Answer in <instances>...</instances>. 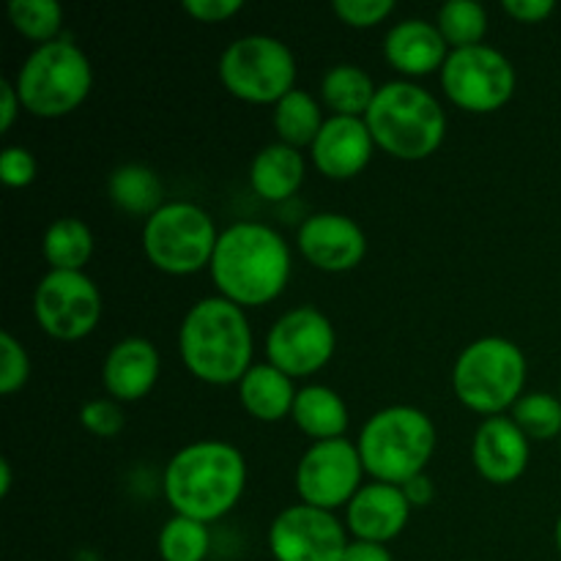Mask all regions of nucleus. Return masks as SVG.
<instances>
[{"instance_id": "obj_6", "label": "nucleus", "mask_w": 561, "mask_h": 561, "mask_svg": "<svg viewBox=\"0 0 561 561\" xmlns=\"http://www.w3.org/2000/svg\"><path fill=\"white\" fill-rule=\"evenodd\" d=\"M529 362L518 343L507 337H480L466 345L453 367V392L474 414L504 416L526 394Z\"/></svg>"}, {"instance_id": "obj_42", "label": "nucleus", "mask_w": 561, "mask_h": 561, "mask_svg": "<svg viewBox=\"0 0 561 561\" xmlns=\"http://www.w3.org/2000/svg\"><path fill=\"white\" fill-rule=\"evenodd\" d=\"M553 540H557V551L561 553V515H559L557 526H553Z\"/></svg>"}, {"instance_id": "obj_33", "label": "nucleus", "mask_w": 561, "mask_h": 561, "mask_svg": "<svg viewBox=\"0 0 561 561\" xmlns=\"http://www.w3.org/2000/svg\"><path fill=\"white\" fill-rule=\"evenodd\" d=\"M80 425L96 438H115L126 425L124 409L113 398H96L82 403Z\"/></svg>"}, {"instance_id": "obj_17", "label": "nucleus", "mask_w": 561, "mask_h": 561, "mask_svg": "<svg viewBox=\"0 0 561 561\" xmlns=\"http://www.w3.org/2000/svg\"><path fill=\"white\" fill-rule=\"evenodd\" d=\"M531 442L510 416L482 420L471 438V463L491 485H513L529 469Z\"/></svg>"}, {"instance_id": "obj_36", "label": "nucleus", "mask_w": 561, "mask_h": 561, "mask_svg": "<svg viewBox=\"0 0 561 561\" xmlns=\"http://www.w3.org/2000/svg\"><path fill=\"white\" fill-rule=\"evenodd\" d=\"M241 9H244L241 0H184L186 14L203 25H219V22L233 20Z\"/></svg>"}, {"instance_id": "obj_23", "label": "nucleus", "mask_w": 561, "mask_h": 561, "mask_svg": "<svg viewBox=\"0 0 561 561\" xmlns=\"http://www.w3.org/2000/svg\"><path fill=\"white\" fill-rule=\"evenodd\" d=\"M294 425L316 442H332V438H345L348 431V403L337 389L327 383H307L296 394L294 411H290Z\"/></svg>"}, {"instance_id": "obj_11", "label": "nucleus", "mask_w": 561, "mask_h": 561, "mask_svg": "<svg viewBox=\"0 0 561 561\" xmlns=\"http://www.w3.org/2000/svg\"><path fill=\"white\" fill-rule=\"evenodd\" d=\"M33 318L47 337L77 343L102 321V294L85 272H47L33 290Z\"/></svg>"}, {"instance_id": "obj_20", "label": "nucleus", "mask_w": 561, "mask_h": 561, "mask_svg": "<svg viewBox=\"0 0 561 561\" xmlns=\"http://www.w3.org/2000/svg\"><path fill=\"white\" fill-rule=\"evenodd\" d=\"M449 53L453 49L444 42L436 22L422 20V16L394 22L383 36V60L405 80L442 71Z\"/></svg>"}, {"instance_id": "obj_12", "label": "nucleus", "mask_w": 561, "mask_h": 561, "mask_svg": "<svg viewBox=\"0 0 561 561\" xmlns=\"http://www.w3.org/2000/svg\"><path fill=\"white\" fill-rule=\"evenodd\" d=\"M365 474L356 442L332 438V442L310 444L301 453L294 482L301 504L334 513L348 507L351 499L365 485Z\"/></svg>"}, {"instance_id": "obj_9", "label": "nucleus", "mask_w": 561, "mask_h": 561, "mask_svg": "<svg viewBox=\"0 0 561 561\" xmlns=\"http://www.w3.org/2000/svg\"><path fill=\"white\" fill-rule=\"evenodd\" d=\"M296 55L268 33L233 38L219 55V82L230 96L247 104H277L296 88Z\"/></svg>"}, {"instance_id": "obj_43", "label": "nucleus", "mask_w": 561, "mask_h": 561, "mask_svg": "<svg viewBox=\"0 0 561 561\" xmlns=\"http://www.w3.org/2000/svg\"><path fill=\"white\" fill-rule=\"evenodd\" d=\"M559 449H561V438H559Z\"/></svg>"}, {"instance_id": "obj_4", "label": "nucleus", "mask_w": 561, "mask_h": 561, "mask_svg": "<svg viewBox=\"0 0 561 561\" xmlns=\"http://www.w3.org/2000/svg\"><path fill=\"white\" fill-rule=\"evenodd\" d=\"M365 124L378 151L400 162L431 159L447 137V113L442 102L411 80L378 85Z\"/></svg>"}, {"instance_id": "obj_2", "label": "nucleus", "mask_w": 561, "mask_h": 561, "mask_svg": "<svg viewBox=\"0 0 561 561\" xmlns=\"http://www.w3.org/2000/svg\"><path fill=\"white\" fill-rule=\"evenodd\" d=\"M294 255L283 233L263 222H233L219 233L214 250L211 283L217 296L241 310L272 305L288 288Z\"/></svg>"}, {"instance_id": "obj_8", "label": "nucleus", "mask_w": 561, "mask_h": 561, "mask_svg": "<svg viewBox=\"0 0 561 561\" xmlns=\"http://www.w3.org/2000/svg\"><path fill=\"white\" fill-rule=\"evenodd\" d=\"M222 230L211 214L190 201H170L142 222V255L157 272L190 277L211 266Z\"/></svg>"}, {"instance_id": "obj_44", "label": "nucleus", "mask_w": 561, "mask_h": 561, "mask_svg": "<svg viewBox=\"0 0 561 561\" xmlns=\"http://www.w3.org/2000/svg\"><path fill=\"white\" fill-rule=\"evenodd\" d=\"M559 398H561V392H559Z\"/></svg>"}, {"instance_id": "obj_21", "label": "nucleus", "mask_w": 561, "mask_h": 561, "mask_svg": "<svg viewBox=\"0 0 561 561\" xmlns=\"http://www.w3.org/2000/svg\"><path fill=\"white\" fill-rule=\"evenodd\" d=\"M296 394H299V389H296L294 378H288L283 370L268 365V362L252 365L247 376L239 381L241 409L252 420L266 422V425H274V422H283L285 416H290Z\"/></svg>"}, {"instance_id": "obj_5", "label": "nucleus", "mask_w": 561, "mask_h": 561, "mask_svg": "<svg viewBox=\"0 0 561 561\" xmlns=\"http://www.w3.org/2000/svg\"><path fill=\"white\" fill-rule=\"evenodd\" d=\"M436 447V422L416 405H387L376 411L356 436L367 477L389 485H405L425 474Z\"/></svg>"}, {"instance_id": "obj_37", "label": "nucleus", "mask_w": 561, "mask_h": 561, "mask_svg": "<svg viewBox=\"0 0 561 561\" xmlns=\"http://www.w3.org/2000/svg\"><path fill=\"white\" fill-rule=\"evenodd\" d=\"M502 9L504 14L513 16L515 22L537 25V22H546L548 16L557 11V3H553V0H504Z\"/></svg>"}, {"instance_id": "obj_25", "label": "nucleus", "mask_w": 561, "mask_h": 561, "mask_svg": "<svg viewBox=\"0 0 561 561\" xmlns=\"http://www.w3.org/2000/svg\"><path fill=\"white\" fill-rule=\"evenodd\" d=\"M110 201L129 217L148 219L164 206V186L148 164L129 162L110 173Z\"/></svg>"}, {"instance_id": "obj_15", "label": "nucleus", "mask_w": 561, "mask_h": 561, "mask_svg": "<svg viewBox=\"0 0 561 561\" xmlns=\"http://www.w3.org/2000/svg\"><path fill=\"white\" fill-rule=\"evenodd\" d=\"M296 247L318 272L345 274L365 261L367 236L348 214L318 211L299 225Z\"/></svg>"}, {"instance_id": "obj_1", "label": "nucleus", "mask_w": 561, "mask_h": 561, "mask_svg": "<svg viewBox=\"0 0 561 561\" xmlns=\"http://www.w3.org/2000/svg\"><path fill=\"white\" fill-rule=\"evenodd\" d=\"M247 458L236 444L201 438L181 447L162 471V493L173 515L217 524L233 513L247 491Z\"/></svg>"}, {"instance_id": "obj_7", "label": "nucleus", "mask_w": 561, "mask_h": 561, "mask_svg": "<svg viewBox=\"0 0 561 561\" xmlns=\"http://www.w3.org/2000/svg\"><path fill=\"white\" fill-rule=\"evenodd\" d=\"M25 113L55 121L75 113L93 88L91 58L69 38L38 44L14 77Z\"/></svg>"}, {"instance_id": "obj_40", "label": "nucleus", "mask_w": 561, "mask_h": 561, "mask_svg": "<svg viewBox=\"0 0 561 561\" xmlns=\"http://www.w3.org/2000/svg\"><path fill=\"white\" fill-rule=\"evenodd\" d=\"M343 561H394L389 546H378V542L365 540H351L345 548Z\"/></svg>"}, {"instance_id": "obj_35", "label": "nucleus", "mask_w": 561, "mask_h": 561, "mask_svg": "<svg viewBox=\"0 0 561 561\" xmlns=\"http://www.w3.org/2000/svg\"><path fill=\"white\" fill-rule=\"evenodd\" d=\"M38 159L25 146H5L0 153V181L9 190H25L36 181Z\"/></svg>"}, {"instance_id": "obj_3", "label": "nucleus", "mask_w": 561, "mask_h": 561, "mask_svg": "<svg viewBox=\"0 0 561 561\" xmlns=\"http://www.w3.org/2000/svg\"><path fill=\"white\" fill-rule=\"evenodd\" d=\"M186 373L208 387H239L255 362V334L247 310L222 296H206L186 310L179 329Z\"/></svg>"}, {"instance_id": "obj_10", "label": "nucleus", "mask_w": 561, "mask_h": 561, "mask_svg": "<svg viewBox=\"0 0 561 561\" xmlns=\"http://www.w3.org/2000/svg\"><path fill=\"white\" fill-rule=\"evenodd\" d=\"M438 77L449 102L471 115L502 110L515 96L518 85L513 60L491 44L453 49Z\"/></svg>"}, {"instance_id": "obj_18", "label": "nucleus", "mask_w": 561, "mask_h": 561, "mask_svg": "<svg viewBox=\"0 0 561 561\" xmlns=\"http://www.w3.org/2000/svg\"><path fill=\"white\" fill-rule=\"evenodd\" d=\"M376 151L378 148L365 118L329 115L316 142L310 146V159L312 168L327 179L351 181L373 162Z\"/></svg>"}, {"instance_id": "obj_31", "label": "nucleus", "mask_w": 561, "mask_h": 561, "mask_svg": "<svg viewBox=\"0 0 561 561\" xmlns=\"http://www.w3.org/2000/svg\"><path fill=\"white\" fill-rule=\"evenodd\" d=\"M510 420L529 442L561 438V398L548 392H526L510 411Z\"/></svg>"}, {"instance_id": "obj_16", "label": "nucleus", "mask_w": 561, "mask_h": 561, "mask_svg": "<svg viewBox=\"0 0 561 561\" xmlns=\"http://www.w3.org/2000/svg\"><path fill=\"white\" fill-rule=\"evenodd\" d=\"M411 513H414V507L405 499L403 488L370 480L362 485V491L345 507V529H348L351 540L389 546L403 535Z\"/></svg>"}, {"instance_id": "obj_38", "label": "nucleus", "mask_w": 561, "mask_h": 561, "mask_svg": "<svg viewBox=\"0 0 561 561\" xmlns=\"http://www.w3.org/2000/svg\"><path fill=\"white\" fill-rule=\"evenodd\" d=\"M22 113H25V107H22L14 80H0V129L11 131V126L16 124Z\"/></svg>"}, {"instance_id": "obj_13", "label": "nucleus", "mask_w": 561, "mask_h": 561, "mask_svg": "<svg viewBox=\"0 0 561 561\" xmlns=\"http://www.w3.org/2000/svg\"><path fill=\"white\" fill-rule=\"evenodd\" d=\"M337 351V332L327 312L299 305L283 312L266 334V362L288 378H310L321 373Z\"/></svg>"}, {"instance_id": "obj_27", "label": "nucleus", "mask_w": 561, "mask_h": 561, "mask_svg": "<svg viewBox=\"0 0 561 561\" xmlns=\"http://www.w3.org/2000/svg\"><path fill=\"white\" fill-rule=\"evenodd\" d=\"M272 124L277 131V142L301 151L316 142L318 131L327 124V115H323V104L312 93L294 88L288 96L274 104Z\"/></svg>"}, {"instance_id": "obj_22", "label": "nucleus", "mask_w": 561, "mask_h": 561, "mask_svg": "<svg viewBox=\"0 0 561 561\" xmlns=\"http://www.w3.org/2000/svg\"><path fill=\"white\" fill-rule=\"evenodd\" d=\"M307 179V159L299 148L272 142L261 148L250 164V186L266 203H283L301 190Z\"/></svg>"}, {"instance_id": "obj_41", "label": "nucleus", "mask_w": 561, "mask_h": 561, "mask_svg": "<svg viewBox=\"0 0 561 561\" xmlns=\"http://www.w3.org/2000/svg\"><path fill=\"white\" fill-rule=\"evenodd\" d=\"M11 485H14V474H11V460L0 458V496H9Z\"/></svg>"}, {"instance_id": "obj_26", "label": "nucleus", "mask_w": 561, "mask_h": 561, "mask_svg": "<svg viewBox=\"0 0 561 561\" xmlns=\"http://www.w3.org/2000/svg\"><path fill=\"white\" fill-rule=\"evenodd\" d=\"M93 247V230L80 217L55 219L42 236V255L49 272H85Z\"/></svg>"}, {"instance_id": "obj_32", "label": "nucleus", "mask_w": 561, "mask_h": 561, "mask_svg": "<svg viewBox=\"0 0 561 561\" xmlns=\"http://www.w3.org/2000/svg\"><path fill=\"white\" fill-rule=\"evenodd\" d=\"M27 378H31V356H27V348L22 345V340H16L5 329L0 334V394L11 398V394H16L25 387Z\"/></svg>"}, {"instance_id": "obj_24", "label": "nucleus", "mask_w": 561, "mask_h": 561, "mask_svg": "<svg viewBox=\"0 0 561 561\" xmlns=\"http://www.w3.org/2000/svg\"><path fill=\"white\" fill-rule=\"evenodd\" d=\"M376 93L378 85L373 82V75L356 64L332 66L321 80V104L329 115L365 118Z\"/></svg>"}, {"instance_id": "obj_28", "label": "nucleus", "mask_w": 561, "mask_h": 561, "mask_svg": "<svg viewBox=\"0 0 561 561\" xmlns=\"http://www.w3.org/2000/svg\"><path fill=\"white\" fill-rule=\"evenodd\" d=\"M157 551L162 561H206L211 553V529L195 518L173 515L159 529Z\"/></svg>"}, {"instance_id": "obj_30", "label": "nucleus", "mask_w": 561, "mask_h": 561, "mask_svg": "<svg viewBox=\"0 0 561 561\" xmlns=\"http://www.w3.org/2000/svg\"><path fill=\"white\" fill-rule=\"evenodd\" d=\"M64 5L58 0H11L9 20L20 36L27 42L49 44L58 42L64 31Z\"/></svg>"}, {"instance_id": "obj_29", "label": "nucleus", "mask_w": 561, "mask_h": 561, "mask_svg": "<svg viewBox=\"0 0 561 561\" xmlns=\"http://www.w3.org/2000/svg\"><path fill=\"white\" fill-rule=\"evenodd\" d=\"M436 25L449 49H466L485 44L488 11L477 0H447L438 9Z\"/></svg>"}, {"instance_id": "obj_39", "label": "nucleus", "mask_w": 561, "mask_h": 561, "mask_svg": "<svg viewBox=\"0 0 561 561\" xmlns=\"http://www.w3.org/2000/svg\"><path fill=\"white\" fill-rule=\"evenodd\" d=\"M400 488H403L405 499H409V504L414 510H425L427 504H433V499H436V482L427 477V471L425 474L414 477V480H409L405 485H400Z\"/></svg>"}, {"instance_id": "obj_19", "label": "nucleus", "mask_w": 561, "mask_h": 561, "mask_svg": "<svg viewBox=\"0 0 561 561\" xmlns=\"http://www.w3.org/2000/svg\"><path fill=\"white\" fill-rule=\"evenodd\" d=\"M162 356L146 337H124L107 351L102 362V387L118 403L146 400L159 383Z\"/></svg>"}, {"instance_id": "obj_34", "label": "nucleus", "mask_w": 561, "mask_h": 561, "mask_svg": "<svg viewBox=\"0 0 561 561\" xmlns=\"http://www.w3.org/2000/svg\"><path fill=\"white\" fill-rule=\"evenodd\" d=\"M332 9L343 25L367 31V27L381 25L394 14V0H334Z\"/></svg>"}, {"instance_id": "obj_14", "label": "nucleus", "mask_w": 561, "mask_h": 561, "mask_svg": "<svg viewBox=\"0 0 561 561\" xmlns=\"http://www.w3.org/2000/svg\"><path fill=\"white\" fill-rule=\"evenodd\" d=\"M351 535L329 510L290 504L268 526V551L274 561H343Z\"/></svg>"}]
</instances>
